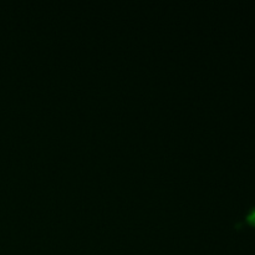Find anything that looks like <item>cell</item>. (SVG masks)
<instances>
[{
    "label": "cell",
    "instance_id": "1",
    "mask_svg": "<svg viewBox=\"0 0 255 255\" xmlns=\"http://www.w3.org/2000/svg\"><path fill=\"white\" fill-rule=\"evenodd\" d=\"M246 222L248 224H251V226L255 227V207H254V208H252L251 211H249L248 213H247Z\"/></svg>",
    "mask_w": 255,
    "mask_h": 255
}]
</instances>
